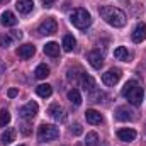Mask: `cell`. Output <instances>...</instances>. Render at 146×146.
I'll use <instances>...</instances> for the list:
<instances>
[{"label": "cell", "instance_id": "d6a6232c", "mask_svg": "<svg viewBox=\"0 0 146 146\" xmlns=\"http://www.w3.org/2000/svg\"><path fill=\"white\" fill-rule=\"evenodd\" d=\"M10 36H12V39H21V37H22V33H21V31H12Z\"/></svg>", "mask_w": 146, "mask_h": 146}, {"label": "cell", "instance_id": "3957f363", "mask_svg": "<svg viewBox=\"0 0 146 146\" xmlns=\"http://www.w3.org/2000/svg\"><path fill=\"white\" fill-rule=\"evenodd\" d=\"M70 22L75 27H78V29H85V27H88L92 24V17H90L87 9L80 7V9H75L70 14Z\"/></svg>", "mask_w": 146, "mask_h": 146}, {"label": "cell", "instance_id": "83f0119b", "mask_svg": "<svg viewBox=\"0 0 146 146\" xmlns=\"http://www.w3.org/2000/svg\"><path fill=\"white\" fill-rule=\"evenodd\" d=\"M9 122H10V112H9L7 109H2L0 110V126L5 127Z\"/></svg>", "mask_w": 146, "mask_h": 146}, {"label": "cell", "instance_id": "f1b7e54d", "mask_svg": "<svg viewBox=\"0 0 146 146\" xmlns=\"http://www.w3.org/2000/svg\"><path fill=\"white\" fill-rule=\"evenodd\" d=\"M12 44V36L10 34H0V46L2 48H9Z\"/></svg>", "mask_w": 146, "mask_h": 146}, {"label": "cell", "instance_id": "4dcf8cb0", "mask_svg": "<svg viewBox=\"0 0 146 146\" xmlns=\"http://www.w3.org/2000/svg\"><path fill=\"white\" fill-rule=\"evenodd\" d=\"M21 131H22V134H26V136H27V134L31 133V127H29V124H22V126H21Z\"/></svg>", "mask_w": 146, "mask_h": 146}, {"label": "cell", "instance_id": "1f68e13d", "mask_svg": "<svg viewBox=\"0 0 146 146\" xmlns=\"http://www.w3.org/2000/svg\"><path fill=\"white\" fill-rule=\"evenodd\" d=\"M17 94H19V90H17V88H10V90L7 92V95H9L10 99H14V97H17Z\"/></svg>", "mask_w": 146, "mask_h": 146}, {"label": "cell", "instance_id": "ffe728a7", "mask_svg": "<svg viewBox=\"0 0 146 146\" xmlns=\"http://www.w3.org/2000/svg\"><path fill=\"white\" fill-rule=\"evenodd\" d=\"M114 56L117 58V60H121V61H129V51L124 48V46H117L115 49H114Z\"/></svg>", "mask_w": 146, "mask_h": 146}, {"label": "cell", "instance_id": "e575fe53", "mask_svg": "<svg viewBox=\"0 0 146 146\" xmlns=\"http://www.w3.org/2000/svg\"><path fill=\"white\" fill-rule=\"evenodd\" d=\"M2 72H5V65H3V63H0V73Z\"/></svg>", "mask_w": 146, "mask_h": 146}, {"label": "cell", "instance_id": "52a82bcc", "mask_svg": "<svg viewBox=\"0 0 146 146\" xmlns=\"http://www.w3.org/2000/svg\"><path fill=\"white\" fill-rule=\"evenodd\" d=\"M48 114H49L54 121H58V122H66V119H68L66 110L63 109L60 104H53V106L48 109Z\"/></svg>", "mask_w": 146, "mask_h": 146}, {"label": "cell", "instance_id": "e0dca14e", "mask_svg": "<svg viewBox=\"0 0 146 146\" xmlns=\"http://www.w3.org/2000/svg\"><path fill=\"white\" fill-rule=\"evenodd\" d=\"M44 53H46L48 56H51V58H56V56L60 54V44L54 42V41L48 42V44L44 46Z\"/></svg>", "mask_w": 146, "mask_h": 146}, {"label": "cell", "instance_id": "f546056e", "mask_svg": "<svg viewBox=\"0 0 146 146\" xmlns=\"http://www.w3.org/2000/svg\"><path fill=\"white\" fill-rule=\"evenodd\" d=\"M82 133H83V129H82V126H80V124H75V126L72 127V134H73V136H80Z\"/></svg>", "mask_w": 146, "mask_h": 146}, {"label": "cell", "instance_id": "8992f818", "mask_svg": "<svg viewBox=\"0 0 146 146\" xmlns=\"http://www.w3.org/2000/svg\"><path fill=\"white\" fill-rule=\"evenodd\" d=\"M121 70L119 68H110L106 73H102V82L107 85V87H114L119 80H121Z\"/></svg>", "mask_w": 146, "mask_h": 146}, {"label": "cell", "instance_id": "6da1fadb", "mask_svg": "<svg viewBox=\"0 0 146 146\" xmlns=\"http://www.w3.org/2000/svg\"><path fill=\"white\" fill-rule=\"evenodd\" d=\"M99 14H100V17H102L109 26H112V27H124L126 22H127L126 14H124L121 9H117V7L102 5V7L99 9Z\"/></svg>", "mask_w": 146, "mask_h": 146}, {"label": "cell", "instance_id": "4316f807", "mask_svg": "<svg viewBox=\"0 0 146 146\" xmlns=\"http://www.w3.org/2000/svg\"><path fill=\"white\" fill-rule=\"evenodd\" d=\"M99 145V134L97 133H88L87 139H85V146H97Z\"/></svg>", "mask_w": 146, "mask_h": 146}, {"label": "cell", "instance_id": "44dd1931", "mask_svg": "<svg viewBox=\"0 0 146 146\" xmlns=\"http://www.w3.org/2000/svg\"><path fill=\"white\" fill-rule=\"evenodd\" d=\"M115 117L119 121H131L133 119V112L127 107H119V109L115 110Z\"/></svg>", "mask_w": 146, "mask_h": 146}, {"label": "cell", "instance_id": "30bf717a", "mask_svg": "<svg viewBox=\"0 0 146 146\" xmlns=\"http://www.w3.org/2000/svg\"><path fill=\"white\" fill-rule=\"evenodd\" d=\"M131 39H133L136 44L143 42L146 39V24L145 22H138V24H136V27H134V31H133V34H131Z\"/></svg>", "mask_w": 146, "mask_h": 146}, {"label": "cell", "instance_id": "9a60e30c", "mask_svg": "<svg viewBox=\"0 0 146 146\" xmlns=\"http://www.w3.org/2000/svg\"><path fill=\"white\" fill-rule=\"evenodd\" d=\"M34 7V2L33 0H17L15 3V9L21 12V14H29Z\"/></svg>", "mask_w": 146, "mask_h": 146}, {"label": "cell", "instance_id": "5bb4252c", "mask_svg": "<svg viewBox=\"0 0 146 146\" xmlns=\"http://www.w3.org/2000/svg\"><path fill=\"white\" fill-rule=\"evenodd\" d=\"M85 119H87V122H90V124H94V126H97V124H100V122L104 121L102 114L97 112L95 109H88L87 110V112H85Z\"/></svg>", "mask_w": 146, "mask_h": 146}, {"label": "cell", "instance_id": "d6986e66", "mask_svg": "<svg viewBox=\"0 0 146 146\" xmlns=\"http://www.w3.org/2000/svg\"><path fill=\"white\" fill-rule=\"evenodd\" d=\"M36 92H37L39 97L46 99V97H51V94H53V87L48 85V83H41V85H37L36 87Z\"/></svg>", "mask_w": 146, "mask_h": 146}, {"label": "cell", "instance_id": "277c9868", "mask_svg": "<svg viewBox=\"0 0 146 146\" xmlns=\"http://www.w3.org/2000/svg\"><path fill=\"white\" fill-rule=\"evenodd\" d=\"M60 136V129L56 126H51V124H41L39 129H37V139L41 143H51L54 139H58Z\"/></svg>", "mask_w": 146, "mask_h": 146}, {"label": "cell", "instance_id": "7402d4cb", "mask_svg": "<svg viewBox=\"0 0 146 146\" xmlns=\"http://www.w3.org/2000/svg\"><path fill=\"white\" fill-rule=\"evenodd\" d=\"M14 139H15V131H14V129H7V131H3V134H2V138H0V141H2V145L3 146L10 145Z\"/></svg>", "mask_w": 146, "mask_h": 146}, {"label": "cell", "instance_id": "484cf974", "mask_svg": "<svg viewBox=\"0 0 146 146\" xmlns=\"http://www.w3.org/2000/svg\"><path fill=\"white\" fill-rule=\"evenodd\" d=\"M90 95V100L92 102H106L104 99H107V95L104 94V92H99V90H94L92 94H88Z\"/></svg>", "mask_w": 146, "mask_h": 146}, {"label": "cell", "instance_id": "8fae6325", "mask_svg": "<svg viewBox=\"0 0 146 146\" xmlns=\"http://www.w3.org/2000/svg\"><path fill=\"white\" fill-rule=\"evenodd\" d=\"M85 76V73L82 68H78V66H75V68H70L68 73H66V78H68V82L73 83V85H78L80 82H82V78Z\"/></svg>", "mask_w": 146, "mask_h": 146}, {"label": "cell", "instance_id": "2e32d148", "mask_svg": "<svg viewBox=\"0 0 146 146\" xmlns=\"http://www.w3.org/2000/svg\"><path fill=\"white\" fill-rule=\"evenodd\" d=\"M2 24L7 26V27H12V26L17 24V17L10 10H3V14H2Z\"/></svg>", "mask_w": 146, "mask_h": 146}, {"label": "cell", "instance_id": "7c38bea8", "mask_svg": "<svg viewBox=\"0 0 146 146\" xmlns=\"http://www.w3.org/2000/svg\"><path fill=\"white\" fill-rule=\"evenodd\" d=\"M34 53H36V48H34L33 44H22V46L17 48V56L22 58V60H29V58H33Z\"/></svg>", "mask_w": 146, "mask_h": 146}, {"label": "cell", "instance_id": "cb8c5ba5", "mask_svg": "<svg viewBox=\"0 0 146 146\" xmlns=\"http://www.w3.org/2000/svg\"><path fill=\"white\" fill-rule=\"evenodd\" d=\"M68 100L72 102L73 106H80L82 104V95H80V92L76 88H73V90L68 92Z\"/></svg>", "mask_w": 146, "mask_h": 146}, {"label": "cell", "instance_id": "d590c367", "mask_svg": "<svg viewBox=\"0 0 146 146\" xmlns=\"http://www.w3.org/2000/svg\"><path fill=\"white\" fill-rule=\"evenodd\" d=\"M10 0H0V3H9Z\"/></svg>", "mask_w": 146, "mask_h": 146}, {"label": "cell", "instance_id": "4fadbf2b", "mask_svg": "<svg viewBox=\"0 0 146 146\" xmlns=\"http://www.w3.org/2000/svg\"><path fill=\"white\" fill-rule=\"evenodd\" d=\"M117 138H119L121 141H124V143H131V141L136 139V131H134V129L122 127V129L117 131Z\"/></svg>", "mask_w": 146, "mask_h": 146}, {"label": "cell", "instance_id": "8d00e7d4", "mask_svg": "<svg viewBox=\"0 0 146 146\" xmlns=\"http://www.w3.org/2000/svg\"><path fill=\"white\" fill-rule=\"evenodd\" d=\"M21 146H24V145H21Z\"/></svg>", "mask_w": 146, "mask_h": 146}, {"label": "cell", "instance_id": "836d02e7", "mask_svg": "<svg viewBox=\"0 0 146 146\" xmlns=\"http://www.w3.org/2000/svg\"><path fill=\"white\" fill-rule=\"evenodd\" d=\"M41 3L46 7V9H49V7H53V3H54V0H41Z\"/></svg>", "mask_w": 146, "mask_h": 146}, {"label": "cell", "instance_id": "ba28073f", "mask_svg": "<svg viewBox=\"0 0 146 146\" xmlns=\"http://www.w3.org/2000/svg\"><path fill=\"white\" fill-rule=\"evenodd\" d=\"M87 60H88V63H90L95 70H100V68H102V65H104V54H102L99 49L90 51V53L87 54Z\"/></svg>", "mask_w": 146, "mask_h": 146}, {"label": "cell", "instance_id": "7a4b0ae2", "mask_svg": "<svg viewBox=\"0 0 146 146\" xmlns=\"http://www.w3.org/2000/svg\"><path fill=\"white\" fill-rule=\"evenodd\" d=\"M122 97L124 99H127V102L129 104H133V106H141V102H143V97H145V92H143V88L139 87V83L136 82V80H129L124 87H122Z\"/></svg>", "mask_w": 146, "mask_h": 146}, {"label": "cell", "instance_id": "d4e9b609", "mask_svg": "<svg viewBox=\"0 0 146 146\" xmlns=\"http://www.w3.org/2000/svg\"><path fill=\"white\" fill-rule=\"evenodd\" d=\"M34 75H36V78L39 80H42V78H46L48 75H49V68L42 63V65H37V68L34 70Z\"/></svg>", "mask_w": 146, "mask_h": 146}, {"label": "cell", "instance_id": "603a6c76", "mask_svg": "<svg viewBox=\"0 0 146 146\" xmlns=\"http://www.w3.org/2000/svg\"><path fill=\"white\" fill-rule=\"evenodd\" d=\"M75 44H76V41H75V37L72 34H66V36L63 37V49L65 51H73V48H75Z\"/></svg>", "mask_w": 146, "mask_h": 146}, {"label": "cell", "instance_id": "5b68a950", "mask_svg": "<svg viewBox=\"0 0 146 146\" xmlns=\"http://www.w3.org/2000/svg\"><path fill=\"white\" fill-rule=\"evenodd\" d=\"M58 31V24H56V21L53 19V17H48L46 21H42L41 24H39V27H37V33L41 34V36H51V34H54Z\"/></svg>", "mask_w": 146, "mask_h": 146}, {"label": "cell", "instance_id": "9c48e42d", "mask_svg": "<svg viewBox=\"0 0 146 146\" xmlns=\"http://www.w3.org/2000/svg\"><path fill=\"white\" fill-rule=\"evenodd\" d=\"M37 110H39V107H37L36 102H27L26 106H22L19 109V114H21L22 119H33L37 114Z\"/></svg>", "mask_w": 146, "mask_h": 146}, {"label": "cell", "instance_id": "ac0fdd59", "mask_svg": "<svg viewBox=\"0 0 146 146\" xmlns=\"http://www.w3.org/2000/svg\"><path fill=\"white\" fill-rule=\"evenodd\" d=\"M82 87H83V90H85L87 94H92L94 90H97V88H95V80H94L92 76H88V75H85V76L82 78Z\"/></svg>", "mask_w": 146, "mask_h": 146}]
</instances>
